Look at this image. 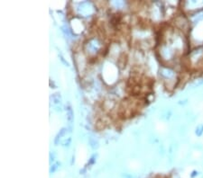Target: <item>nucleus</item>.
<instances>
[{
    "instance_id": "f257e3e1",
    "label": "nucleus",
    "mask_w": 203,
    "mask_h": 178,
    "mask_svg": "<svg viewBox=\"0 0 203 178\" xmlns=\"http://www.w3.org/2000/svg\"><path fill=\"white\" fill-rule=\"evenodd\" d=\"M66 111H67V118H68L69 122L72 123V120H73V112H72V107H71L70 105H68Z\"/></svg>"
},
{
    "instance_id": "f03ea898",
    "label": "nucleus",
    "mask_w": 203,
    "mask_h": 178,
    "mask_svg": "<svg viewBox=\"0 0 203 178\" xmlns=\"http://www.w3.org/2000/svg\"><path fill=\"white\" fill-rule=\"evenodd\" d=\"M65 131H66V129H65V128H63V129H61V130H60V132H59V133H58V135L56 136L55 144H58V142H59V140H60V139H61V137L64 135Z\"/></svg>"
},
{
    "instance_id": "7ed1b4c3",
    "label": "nucleus",
    "mask_w": 203,
    "mask_h": 178,
    "mask_svg": "<svg viewBox=\"0 0 203 178\" xmlns=\"http://www.w3.org/2000/svg\"><path fill=\"white\" fill-rule=\"evenodd\" d=\"M58 165H59V164H55V165H54V169H52V170H51V172H54V171H55V169L57 168V167H58V166H57Z\"/></svg>"
}]
</instances>
